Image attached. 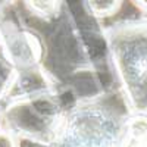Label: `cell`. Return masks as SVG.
<instances>
[{
	"label": "cell",
	"mask_w": 147,
	"mask_h": 147,
	"mask_svg": "<svg viewBox=\"0 0 147 147\" xmlns=\"http://www.w3.org/2000/svg\"><path fill=\"white\" fill-rule=\"evenodd\" d=\"M129 128V134H131V137L134 138H144L147 137V119L144 118H136V119H132V122L128 125Z\"/></svg>",
	"instance_id": "cell-6"
},
{
	"label": "cell",
	"mask_w": 147,
	"mask_h": 147,
	"mask_svg": "<svg viewBox=\"0 0 147 147\" xmlns=\"http://www.w3.org/2000/svg\"><path fill=\"white\" fill-rule=\"evenodd\" d=\"M132 2L143 10V13L147 15V0H132Z\"/></svg>",
	"instance_id": "cell-8"
},
{
	"label": "cell",
	"mask_w": 147,
	"mask_h": 147,
	"mask_svg": "<svg viewBox=\"0 0 147 147\" xmlns=\"http://www.w3.org/2000/svg\"><path fill=\"white\" fill-rule=\"evenodd\" d=\"M62 147H116L118 127L100 113H82L71 127Z\"/></svg>",
	"instance_id": "cell-2"
},
{
	"label": "cell",
	"mask_w": 147,
	"mask_h": 147,
	"mask_svg": "<svg viewBox=\"0 0 147 147\" xmlns=\"http://www.w3.org/2000/svg\"><path fill=\"white\" fill-rule=\"evenodd\" d=\"M5 40L7 43V47L12 55L16 57L25 59H34V56L38 53V46L32 35L27 32H18V31H7L5 34Z\"/></svg>",
	"instance_id": "cell-3"
},
{
	"label": "cell",
	"mask_w": 147,
	"mask_h": 147,
	"mask_svg": "<svg viewBox=\"0 0 147 147\" xmlns=\"http://www.w3.org/2000/svg\"><path fill=\"white\" fill-rule=\"evenodd\" d=\"M88 10L97 18L110 16L121 7L122 0H85Z\"/></svg>",
	"instance_id": "cell-5"
},
{
	"label": "cell",
	"mask_w": 147,
	"mask_h": 147,
	"mask_svg": "<svg viewBox=\"0 0 147 147\" xmlns=\"http://www.w3.org/2000/svg\"><path fill=\"white\" fill-rule=\"evenodd\" d=\"M0 147H15V143L9 134L0 132Z\"/></svg>",
	"instance_id": "cell-7"
},
{
	"label": "cell",
	"mask_w": 147,
	"mask_h": 147,
	"mask_svg": "<svg viewBox=\"0 0 147 147\" xmlns=\"http://www.w3.org/2000/svg\"><path fill=\"white\" fill-rule=\"evenodd\" d=\"M109 41L134 107L147 110V22L116 25Z\"/></svg>",
	"instance_id": "cell-1"
},
{
	"label": "cell",
	"mask_w": 147,
	"mask_h": 147,
	"mask_svg": "<svg viewBox=\"0 0 147 147\" xmlns=\"http://www.w3.org/2000/svg\"><path fill=\"white\" fill-rule=\"evenodd\" d=\"M27 7L40 18H53L59 13L62 0H24Z\"/></svg>",
	"instance_id": "cell-4"
}]
</instances>
